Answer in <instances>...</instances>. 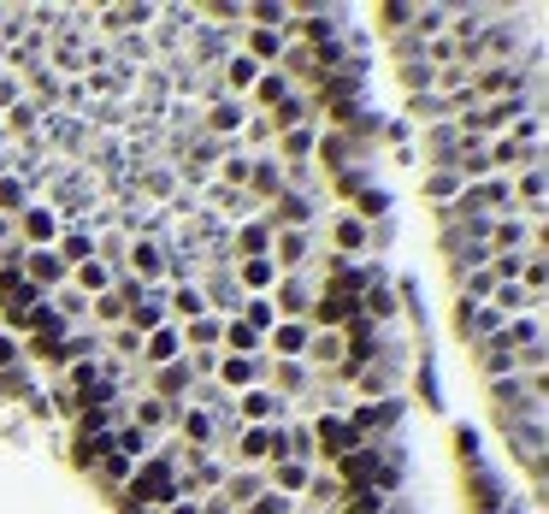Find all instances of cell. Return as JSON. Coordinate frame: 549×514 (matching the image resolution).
Instances as JSON below:
<instances>
[{"label":"cell","mask_w":549,"mask_h":514,"mask_svg":"<svg viewBox=\"0 0 549 514\" xmlns=\"http://www.w3.org/2000/svg\"><path fill=\"white\" fill-rule=\"evenodd\" d=\"M6 367H24V349H18L12 337H0V373H6Z\"/></svg>","instance_id":"cell-46"},{"label":"cell","mask_w":549,"mask_h":514,"mask_svg":"<svg viewBox=\"0 0 549 514\" xmlns=\"http://www.w3.org/2000/svg\"><path fill=\"white\" fill-rule=\"evenodd\" d=\"M18 272H24V284H30V290H42V296H48L54 284H65V278H71V266H65L54 249H24Z\"/></svg>","instance_id":"cell-6"},{"label":"cell","mask_w":549,"mask_h":514,"mask_svg":"<svg viewBox=\"0 0 549 514\" xmlns=\"http://www.w3.org/2000/svg\"><path fill=\"white\" fill-rule=\"evenodd\" d=\"M366 243H372L366 219H355V213H337V249H343V255H361Z\"/></svg>","instance_id":"cell-28"},{"label":"cell","mask_w":549,"mask_h":514,"mask_svg":"<svg viewBox=\"0 0 549 514\" xmlns=\"http://www.w3.org/2000/svg\"><path fill=\"white\" fill-rule=\"evenodd\" d=\"M243 514H290V497H278V491H260Z\"/></svg>","instance_id":"cell-39"},{"label":"cell","mask_w":549,"mask_h":514,"mask_svg":"<svg viewBox=\"0 0 549 514\" xmlns=\"http://www.w3.org/2000/svg\"><path fill=\"white\" fill-rule=\"evenodd\" d=\"M154 379H160L154 396H160L166 408H183V402H189V385H195V367H189V355H183V361H172V367H160Z\"/></svg>","instance_id":"cell-11"},{"label":"cell","mask_w":549,"mask_h":514,"mask_svg":"<svg viewBox=\"0 0 549 514\" xmlns=\"http://www.w3.org/2000/svg\"><path fill=\"white\" fill-rule=\"evenodd\" d=\"M455 190H467L461 172H437V178H431V195H437V201H455Z\"/></svg>","instance_id":"cell-41"},{"label":"cell","mask_w":549,"mask_h":514,"mask_svg":"<svg viewBox=\"0 0 549 514\" xmlns=\"http://www.w3.org/2000/svg\"><path fill=\"white\" fill-rule=\"evenodd\" d=\"M54 255H60L65 266H83V260H95V231H89V225H65L60 243H54Z\"/></svg>","instance_id":"cell-16"},{"label":"cell","mask_w":549,"mask_h":514,"mask_svg":"<svg viewBox=\"0 0 549 514\" xmlns=\"http://www.w3.org/2000/svg\"><path fill=\"white\" fill-rule=\"evenodd\" d=\"M479 361H485L490 385H496V379H514V373H520V361H514V349H502L496 337H490V343H479Z\"/></svg>","instance_id":"cell-25"},{"label":"cell","mask_w":549,"mask_h":514,"mask_svg":"<svg viewBox=\"0 0 549 514\" xmlns=\"http://www.w3.org/2000/svg\"><path fill=\"white\" fill-rule=\"evenodd\" d=\"M361 396H384V390H390V373H378V367H372V373H361Z\"/></svg>","instance_id":"cell-45"},{"label":"cell","mask_w":549,"mask_h":514,"mask_svg":"<svg viewBox=\"0 0 549 514\" xmlns=\"http://www.w3.org/2000/svg\"><path fill=\"white\" fill-rule=\"evenodd\" d=\"M107 337H113V349H119V355H142V337H136L130 325H113Z\"/></svg>","instance_id":"cell-42"},{"label":"cell","mask_w":549,"mask_h":514,"mask_svg":"<svg viewBox=\"0 0 549 514\" xmlns=\"http://www.w3.org/2000/svg\"><path fill=\"white\" fill-rule=\"evenodd\" d=\"M219 331H225V320H219V314L189 320V331H183V355H189V349H195V355H201V349H219Z\"/></svg>","instance_id":"cell-21"},{"label":"cell","mask_w":549,"mask_h":514,"mask_svg":"<svg viewBox=\"0 0 549 514\" xmlns=\"http://www.w3.org/2000/svg\"><path fill=\"white\" fill-rule=\"evenodd\" d=\"M248 95H254V107H278V101L290 95V71H260V83H254Z\"/></svg>","instance_id":"cell-29"},{"label":"cell","mask_w":549,"mask_h":514,"mask_svg":"<svg viewBox=\"0 0 549 514\" xmlns=\"http://www.w3.org/2000/svg\"><path fill=\"white\" fill-rule=\"evenodd\" d=\"M307 337H313V320H278L272 331H266V343H272V355H278V361H302Z\"/></svg>","instance_id":"cell-9"},{"label":"cell","mask_w":549,"mask_h":514,"mask_svg":"<svg viewBox=\"0 0 549 514\" xmlns=\"http://www.w3.org/2000/svg\"><path fill=\"white\" fill-rule=\"evenodd\" d=\"M243 48H248V60L260 65V71H272V65L284 60V36H278V30H248L243 24Z\"/></svg>","instance_id":"cell-14"},{"label":"cell","mask_w":549,"mask_h":514,"mask_svg":"<svg viewBox=\"0 0 549 514\" xmlns=\"http://www.w3.org/2000/svg\"><path fill=\"white\" fill-rule=\"evenodd\" d=\"M166 514H201V509H195L189 497H178V503H172V509H166Z\"/></svg>","instance_id":"cell-50"},{"label":"cell","mask_w":549,"mask_h":514,"mask_svg":"<svg viewBox=\"0 0 549 514\" xmlns=\"http://www.w3.org/2000/svg\"><path fill=\"white\" fill-rule=\"evenodd\" d=\"M278 154H284L290 166H302L307 154H313V125H296V130H284V136H278Z\"/></svg>","instance_id":"cell-33"},{"label":"cell","mask_w":549,"mask_h":514,"mask_svg":"<svg viewBox=\"0 0 549 514\" xmlns=\"http://www.w3.org/2000/svg\"><path fill=\"white\" fill-rule=\"evenodd\" d=\"M260 491H272V485H266V473H254V467H248V473H237V479H225V497H231V509H237V514H243Z\"/></svg>","instance_id":"cell-23"},{"label":"cell","mask_w":549,"mask_h":514,"mask_svg":"<svg viewBox=\"0 0 549 514\" xmlns=\"http://www.w3.org/2000/svg\"><path fill=\"white\" fill-rule=\"evenodd\" d=\"M449 260H455V272L467 278V272H479V266L490 260V243L473 237V231H455V237H449Z\"/></svg>","instance_id":"cell-13"},{"label":"cell","mask_w":549,"mask_h":514,"mask_svg":"<svg viewBox=\"0 0 549 514\" xmlns=\"http://www.w3.org/2000/svg\"><path fill=\"white\" fill-rule=\"evenodd\" d=\"M278 396H302L307 390V361H278Z\"/></svg>","instance_id":"cell-37"},{"label":"cell","mask_w":549,"mask_h":514,"mask_svg":"<svg viewBox=\"0 0 549 514\" xmlns=\"http://www.w3.org/2000/svg\"><path fill=\"white\" fill-rule=\"evenodd\" d=\"M490 290H496L490 266H479V272H467V278H461V302H467V308H485V302H490Z\"/></svg>","instance_id":"cell-34"},{"label":"cell","mask_w":549,"mask_h":514,"mask_svg":"<svg viewBox=\"0 0 549 514\" xmlns=\"http://www.w3.org/2000/svg\"><path fill=\"white\" fill-rule=\"evenodd\" d=\"M302 361H313V367H337V361H343V331H313Z\"/></svg>","instance_id":"cell-22"},{"label":"cell","mask_w":549,"mask_h":514,"mask_svg":"<svg viewBox=\"0 0 549 514\" xmlns=\"http://www.w3.org/2000/svg\"><path fill=\"white\" fill-rule=\"evenodd\" d=\"M148 450H154V432H142V426H130V420L113 426V455L130 461V455H148Z\"/></svg>","instance_id":"cell-27"},{"label":"cell","mask_w":549,"mask_h":514,"mask_svg":"<svg viewBox=\"0 0 549 514\" xmlns=\"http://www.w3.org/2000/svg\"><path fill=\"white\" fill-rule=\"evenodd\" d=\"M366 213H384V190H366L361 195V213H355V219H366Z\"/></svg>","instance_id":"cell-49"},{"label":"cell","mask_w":549,"mask_h":514,"mask_svg":"<svg viewBox=\"0 0 549 514\" xmlns=\"http://www.w3.org/2000/svg\"><path fill=\"white\" fill-rule=\"evenodd\" d=\"M60 213H54V207H42V201H30V207H24V213H18V225H12V237H18V243H30V249H54V243H60Z\"/></svg>","instance_id":"cell-3"},{"label":"cell","mask_w":549,"mask_h":514,"mask_svg":"<svg viewBox=\"0 0 549 514\" xmlns=\"http://www.w3.org/2000/svg\"><path fill=\"white\" fill-rule=\"evenodd\" d=\"M243 414L254 426H266V414H284V396L278 390H243L237 396V426H243Z\"/></svg>","instance_id":"cell-18"},{"label":"cell","mask_w":549,"mask_h":514,"mask_svg":"<svg viewBox=\"0 0 549 514\" xmlns=\"http://www.w3.org/2000/svg\"><path fill=\"white\" fill-rule=\"evenodd\" d=\"M195 509H201V514H237L225 491H207V497H195Z\"/></svg>","instance_id":"cell-44"},{"label":"cell","mask_w":549,"mask_h":514,"mask_svg":"<svg viewBox=\"0 0 549 514\" xmlns=\"http://www.w3.org/2000/svg\"><path fill=\"white\" fill-rule=\"evenodd\" d=\"M219 343H225L231 355H248V361H254L260 349H266V337H260V331H248L243 320H225V331H219Z\"/></svg>","instance_id":"cell-24"},{"label":"cell","mask_w":549,"mask_h":514,"mask_svg":"<svg viewBox=\"0 0 549 514\" xmlns=\"http://www.w3.org/2000/svg\"><path fill=\"white\" fill-rule=\"evenodd\" d=\"M95 314H101L107 325H124V302L113 296V290H107V296H95Z\"/></svg>","instance_id":"cell-43"},{"label":"cell","mask_w":549,"mask_h":514,"mask_svg":"<svg viewBox=\"0 0 549 514\" xmlns=\"http://www.w3.org/2000/svg\"><path fill=\"white\" fill-rule=\"evenodd\" d=\"M402 83H408L414 95H431V89H437V65H426V60H402Z\"/></svg>","instance_id":"cell-35"},{"label":"cell","mask_w":549,"mask_h":514,"mask_svg":"<svg viewBox=\"0 0 549 514\" xmlns=\"http://www.w3.org/2000/svg\"><path fill=\"white\" fill-rule=\"evenodd\" d=\"M178 497H183V485H178V455H160V461L136 467V479H130V503H142V509H172Z\"/></svg>","instance_id":"cell-1"},{"label":"cell","mask_w":549,"mask_h":514,"mask_svg":"<svg viewBox=\"0 0 549 514\" xmlns=\"http://www.w3.org/2000/svg\"><path fill=\"white\" fill-rule=\"evenodd\" d=\"M36 142H42V154H48V148H60V154H71V160H77V154H89V142H95V136H89V119L48 113V119H42V130H36Z\"/></svg>","instance_id":"cell-2"},{"label":"cell","mask_w":549,"mask_h":514,"mask_svg":"<svg viewBox=\"0 0 549 514\" xmlns=\"http://www.w3.org/2000/svg\"><path fill=\"white\" fill-rule=\"evenodd\" d=\"M201 302H207V308H219L225 320H237V308H243V290H237L231 266H213V272H207V290H201Z\"/></svg>","instance_id":"cell-10"},{"label":"cell","mask_w":549,"mask_h":514,"mask_svg":"<svg viewBox=\"0 0 549 514\" xmlns=\"http://www.w3.org/2000/svg\"><path fill=\"white\" fill-rule=\"evenodd\" d=\"M207 136H237V130L248 125V107L243 101H237V95H219V101H213V107H207Z\"/></svg>","instance_id":"cell-15"},{"label":"cell","mask_w":549,"mask_h":514,"mask_svg":"<svg viewBox=\"0 0 549 514\" xmlns=\"http://www.w3.org/2000/svg\"><path fill=\"white\" fill-rule=\"evenodd\" d=\"M231 278H237V290H272L284 272H278L272 255H266V260H237V272H231Z\"/></svg>","instance_id":"cell-20"},{"label":"cell","mask_w":549,"mask_h":514,"mask_svg":"<svg viewBox=\"0 0 549 514\" xmlns=\"http://www.w3.org/2000/svg\"><path fill=\"white\" fill-rule=\"evenodd\" d=\"M272 237H278L272 219H243V225H231V249H237V260H266L272 255Z\"/></svg>","instance_id":"cell-8"},{"label":"cell","mask_w":549,"mask_h":514,"mask_svg":"<svg viewBox=\"0 0 549 514\" xmlns=\"http://www.w3.org/2000/svg\"><path fill=\"white\" fill-rule=\"evenodd\" d=\"M0 390L6 396H30V367H6L0 373Z\"/></svg>","instance_id":"cell-40"},{"label":"cell","mask_w":549,"mask_h":514,"mask_svg":"<svg viewBox=\"0 0 549 514\" xmlns=\"http://www.w3.org/2000/svg\"><path fill=\"white\" fill-rule=\"evenodd\" d=\"M237 320H243L248 331H260V337H266V331L278 325V308H272V302H243V308H237Z\"/></svg>","instance_id":"cell-36"},{"label":"cell","mask_w":549,"mask_h":514,"mask_svg":"<svg viewBox=\"0 0 549 514\" xmlns=\"http://www.w3.org/2000/svg\"><path fill=\"white\" fill-rule=\"evenodd\" d=\"M101 467H107V473H113V485H124V473H130V461H124V455H101Z\"/></svg>","instance_id":"cell-48"},{"label":"cell","mask_w":549,"mask_h":514,"mask_svg":"<svg viewBox=\"0 0 549 514\" xmlns=\"http://www.w3.org/2000/svg\"><path fill=\"white\" fill-rule=\"evenodd\" d=\"M302 497L313 503V509H325V503H343V479H337V473H313Z\"/></svg>","instance_id":"cell-32"},{"label":"cell","mask_w":549,"mask_h":514,"mask_svg":"<svg viewBox=\"0 0 549 514\" xmlns=\"http://www.w3.org/2000/svg\"><path fill=\"white\" fill-rule=\"evenodd\" d=\"M213 373H219V385H225V390H237V396H243V390H254V379H260V361H248V355H219V367H213Z\"/></svg>","instance_id":"cell-17"},{"label":"cell","mask_w":549,"mask_h":514,"mask_svg":"<svg viewBox=\"0 0 549 514\" xmlns=\"http://www.w3.org/2000/svg\"><path fill=\"white\" fill-rule=\"evenodd\" d=\"M278 308H284V320H307V308H313V284H307L302 272H284V278H278Z\"/></svg>","instance_id":"cell-12"},{"label":"cell","mask_w":549,"mask_h":514,"mask_svg":"<svg viewBox=\"0 0 549 514\" xmlns=\"http://www.w3.org/2000/svg\"><path fill=\"white\" fill-rule=\"evenodd\" d=\"M172 414H178V408H166V402H160V396L148 390V396H136V408H130V426H142V432H154V426H166Z\"/></svg>","instance_id":"cell-26"},{"label":"cell","mask_w":549,"mask_h":514,"mask_svg":"<svg viewBox=\"0 0 549 514\" xmlns=\"http://www.w3.org/2000/svg\"><path fill=\"white\" fill-rule=\"evenodd\" d=\"M272 136H278V130H272L266 113H260V119H248V142H272Z\"/></svg>","instance_id":"cell-47"},{"label":"cell","mask_w":549,"mask_h":514,"mask_svg":"<svg viewBox=\"0 0 549 514\" xmlns=\"http://www.w3.org/2000/svg\"><path fill=\"white\" fill-rule=\"evenodd\" d=\"M148 373H160V367H172V361H183V331L172 320L166 325H154L148 337H142V355H136Z\"/></svg>","instance_id":"cell-7"},{"label":"cell","mask_w":549,"mask_h":514,"mask_svg":"<svg viewBox=\"0 0 549 514\" xmlns=\"http://www.w3.org/2000/svg\"><path fill=\"white\" fill-rule=\"evenodd\" d=\"M319 438H313V450H325L331 461H343V455H355L366 444L361 432L349 426V414H319V426H313Z\"/></svg>","instance_id":"cell-5"},{"label":"cell","mask_w":549,"mask_h":514,"mask_svg":"<svg viewBox=\"0 0 549 514\" xmlns=\"http://www.w3.org/2000/svg\"><path fill=\"white\" fill-rule=\"evenodd\" d=\"M172 420H178V438H183L195 455H207L213 444H219V420H213V408H201V402H183Z\"/></svg>","instance_id":"cell-4"},{"label":"cell","mask_w":549,"mask_h":514,"mask_svg":"<svg viewBox=\"0 0 549 514\" xmlns=\"http://www.w3.org/2000/svg\"><path fill=\"white\" fill-rule=\"evenodd\" d=\"M378 18H384V30H414V6H408V0H390Z\"/></svg>","instance_id":"cell-38"},{"label":"cell","mask_w":549,"mask_h":514,"mask_svg":"<svg viewBox=\"0 0 549 514\" xmlns=\"http://www.w3.org/2000/svg\"><path fill=\"white\" fill-rule=\"evenodd\" d=\"M0 243H12V219L6 213H0Z\"/></svg>","instance_id":"cell-51"},{"label":"cell","mask_w":549,"mask_h":514,"mask_svg":"<svg viewBox=\"0 0 549 514\" xmlns=\"http://www.w3.org/2000/svg\"><path fill=\"white\" fill-rule=\"evenodd\" d=\"M237 455L243 461H266L272 455V426H243L237 432Z\"/></svg>","instance_id":"cell-31"},{"label":"cell","mask_w":549,"mask_h":514,"mask_svg":"<svg viewBox=\"0 0 549 514\" xmlns=\"http://www.w3.org/2000/svg\"><path fill=\"white\" fill-rule=\"evenodd\" d=\"M71 290L77 296H107L113 290V272L101 260H83V266H71Z\"/></svg>","instance_id":"cell-19"},{"label":"cell","mask_w":549,"mask_h":514,"mask_svg":"<svg viewBox=\"0 0 549 514\" xmlns=\"http://www.w3.org/2000/svg\"><path fill=\"white\" fill-rule=\"evenodd\" d=\"M166 314H178V320H201V314H207V302H201V290H195V284H178V290H166Z\"/></svg>","instance_id":"cell-30"}]
</instances>
